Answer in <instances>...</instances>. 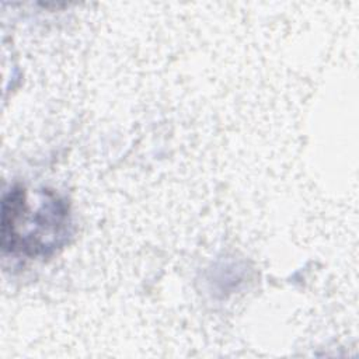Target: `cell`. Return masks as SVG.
Here are the masks:
<instances>
[{"label": "cell", "mask_w": 359, "mask_h": 359, "mask_svg": "<svg viewBox=\"0 0 359 359\" xmlns=\"http://www.w3.org/2000/svg\"><path fill=\"white\" fill-rule=\"evenodd\" d=\"M70 227L69 208L57 195L43 191L31 205L24 188H13L1 205V247L4 252L46 257L63 245Z\"/></svg>", "instance_id": "obj_1"}]
</instances>
